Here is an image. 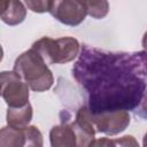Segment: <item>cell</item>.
Wrapping results in <instances>:
<instances>
[{
  "label": "cell",
  "mask_w": 147,
  "mask_h": 147,
  "mask_svg": "<svg viewBox=\"0 0 147 147\" xmlns=\"http://www.w3.org/2000/svg\"><path fill=\"white\" fill-rule=\"evenodd\" d=\"M86 10V14L94 18H102L108 13V3L106 0H77Z\"/></svg>",
  "instance_id": "9c48e42d"
},
{
  "label": "cell",
  "mask_w": 147,
  "mask_h": 147,
  "mask_svg": "<svg viewBox=\"0 0 147 147\" xmlns=\"http://www.w3.org/2000/svg\"><path fill=\"white\" fill-rule=\"evenodd\" d=\"M32 117V109L29 103H26L23 108L18 107L17 109L9 108L7 113V122L10 126L14 127H23L26 125Z\"/></svg>",
  "instance_id": "52a82bcc"
},
{
  "label": "cell",
  "mask_w": 147,
  "mask_h": 147,
  "mask_svg": "<svg viewBox=\"0 0 147 147\" xmlns=\"http://www.w3.org/2000/svg\"><path fill=\"white\" fill-rule=\"evenodd\" d=\"M48 10L61 23L77 25L84 21L86 10L77 0H49Z\"/></svg>",
  "instance_id": "5b68a950"
},
{
  "label": "cell",
  "mask_w": 147,
  "mask_h": 147,
  "mask_svg": "<svg viewBox=\"0 0 147 147\" xmlns=\"http://www.w3.org/2000/svg\"><path fill=\"white\" fill-rule=\"evenodd\" d=\"M0 94H1V82H0Z\"/></svg>",
  "instance_id": "4fadbf2b"
},
{
  "label": "cell",
  "mask_w": 147,
  "mask_h": 147,
  "mask_svg": "<svg viewBox=\"0 0 147 147\" xmlns=\"http://www.w3.org/2000/svg\"><path fill=\"white\" fill-rule=\"evenodd\" d=\"M14 72L22 77L26 84L37 92L48 90L53 83L52 72L45 61L33 48L23 53L15 62Z\"/></svg>",
  "instance_id": "7a4b0ae2"
},
{
  "label": "cell",
  "mask_w": 147,
  "mask_h": 147,
  "mask_svg": "<svg viewBox=\"0 0 147 147\" xmlns=\"http://www.w3.org/2000/svg\"><path fill=\"white\" fill-rule=\"evenodd\" d=\"M10 0H0V16L5 13V10L7 9L8 5H9Z\"/></svg>",
  "instance_id": "8fae6325"
},
{
  "label": "cell",
  "mask_w": 147,
  "mask_h": 147,
  "mask_svg": "<svg viewBox=\"0 0 147 147\" xmlns=\"http://www.w3.org/2000/svg\"><path fill=\"white\" fill-rule=\"evenodd\" d=\"M1 94L3 95L7 105L11 108L25 106L29 99L28 84L23 83L21 78L13 72H0Z\"/></svg>",
  "instance_id": "277c9868"
},
{
  "label": "cell",
  "mask_w": 147,
  "mask_h": 147,
  "mask_svg": "<svg viewBox=\"0 0 147 147\" xmlns=\"http://www.w3.org/2000/svg\"><path fill=\"white\" fill-rule=\"evenodd\" d=\"M88 117L91 123L95 124L98 131L108 134H115L123 131L130 123V117L126 111H117L113 114L109 113L101 115H91L88 113Z\"/></svg>",
  "instance_id": "8992f818"
},
{
  "label": "cell",
  "mask_w": 147,
  "mask_h": 147,
  "mask_svg": "<svg viewBox=\"0 0 147 147\" xmlns=\"http://www.w3.org/2000/svg\"><path fill=\"white\" fill-rule=\"evenodd\" d=\"M32 48L39 53L45 63H64L75 59L78 54L79 45L74 38H41L36 41Z\"/></svg>",
  "instance_id": "3957f363"
},
{
  "label": "cell",
  "mask_w": 147,
  "mask_h": 147,
  "mask_svg": "<svg viewBox=\"0 0 147 147\" xmlns=\"http://www.w3.org/2000/svg\"><path fill=\"white\" fill-rule=\"evenodd\" d=\"M28 7L37 13H44L48 10L49 0H25Z\"/></svg>",
  "instance_id": "30bf717a"
},
{
  "label": "cell",
  "mask_w": 147,
  "mask_h": 147,
  "mask_svg": "<svg viewBox=\"0 0 147 147\" xmlns=\"http://www.w3.org/2000/svg\"><path fill=\"white\" fill-rule=\"evenodd\" d=\"M1 59H2V48L0 47V61H1Z\"/></svg>",
  "instance_id": "7c38bea8"
},
{
  "label": "cell",
  "mask_w": 147,
  "mask_h": 147,
  "mask_svg": "<svg viewBox=\"0 0 147 147\" xmlns=\"http://www.w3.org/2000/svg\"><path fill=\"white\" fill-rule=\"evenodd\" d=\"M25 14H26L25 8H24V6L22 5L21 1H18V0H10L7 9L0 16V18L6 24L16 25V24L21 23L24 20Z\"/></svg>",
  "instance_id": "ba28073f"
},
{
  "label": "cell",
  "mask_w": 147,
  "mask_h": 147,
  "mask_svg": "<svg viewBox=\"0 0 147 147\" xmlns=\"http://www.w3.org/2000/svg\"><path fill=\"white\" fill-rule=\"evenodd\" d=\"M146 52H110L83 45L72 67L91 115L133 111L146 117Z\"/></svg>",
  "instance_id": "6da1fadb"
}]
</instances>
